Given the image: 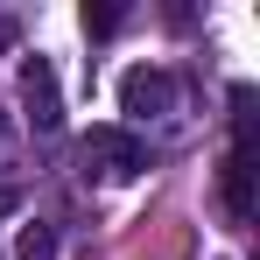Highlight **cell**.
<instances>
[{
  "instance_id": "obj_1",
  "label": "cell",
  "mask_w": 260,
  "mask_h": 260,
  "mask_svg": "<svg viewBox=\"0 0 260 260\" xmlns=\"http://www.w3.org/2000/svg\"><path fill=\"white\" fill-rule=\"evenodd\" d=\"M120 113H127V120H162V113H176V71L134 63L127 78H120Z\"/></svg>"
},
{
  "instance_id": "obj_2",
  "label": "cell",
  "mask_w": 260,
  "mask_h": 260,
  "mask_svg": "<svg viewBox=\"0 0 260 260\" xmlns=\"http://www.w3.org/2000/svg\"><path fill=\"white\" fill-rule=\"evenodd\" d=\"M85 162L106 176V183H134V176L148 169V148H141L127 127H91L85 134Z\"/></svg>"
},
{
  "instance_id": "obj_3",
  "label": "cell",
  "mask_w": 260,
  "mask_h": 260,
  "mask_svg": "<svg viewBox=\"0 0 260 260\" xmlns=\"http://www.w3.org/2000/svg\"><path fill=\"white\" fill-rule=\"evenodd\" d=\"M21 99H28V120L43 134L63 127V99H56V71H49V56H28L21 63Z\"/></svg>"
},
{
  "instance_id": "obj_4",
  "label": "cell",
  "mask_w": 260,
  "mask_h": 260,
  "mask_svg": "<svg viewBox=\"0 0 260 260\" xmlns=\"http://www.w3.org/2000/svg\"><path fill=\"white\" fill-rule=\"evenodd\" d=\"M225 211L239 218V225L253 218V162H246V148L225 155Z\"/></svg>"
},
{
  "instance_id": "obj_5",
  "label": "cell",
  "mask_w": 260,
  "mask_h": 260,
  "mask_svg": "<svg viewBox=\"0 0 260 260\" xmlns=\"http://www.w3.org/2000/svg\"><path fill=\"white\" fill-rule=\"evenodd\" d=\"M14 260H56V232H49L43 218H28V225L14 232Z\"/></svg>"
},
{
  "instance_id": "obj_6",
  "label": "cell",
  "mask_w": 260,
  "mask_h": 260,
  "mask_svg": "<svg viewBox=\"0 0 260 260\" xmlns=\"http://www.w3.org/2000/svg\"><path fill=\"white\" fill-rule=\"evenodd\" d=\"M120 28H127V7H120V0L85 7V36H91V43H106V36H120Z\"/></svg>"
},
{
  "instance_id": "obj_7",
  "label": "cell",
  "mask_w": 260,
  "mask_h": 260,
  "mask_svg": "<svg viewBox=\"0 0 260 260\" xmlns=\"http://www.w3.org/2000/svg\"><path fill=\"white\" fill-rule=\"evenodd\" d=\"M0 148H7V106H0Z\"/></svg>"
}]
</instances>
